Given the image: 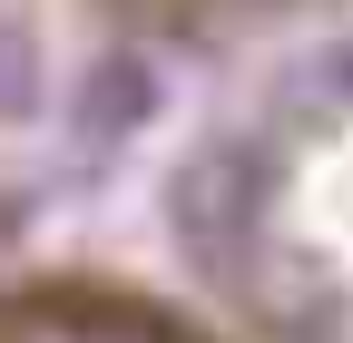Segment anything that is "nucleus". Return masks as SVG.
Returning a JSON list of instances; mask_svg holds the SVG:
<instances>
[{
  "instance_id": "nucleus-1",
  "label": "nucleus",
  "mask_w": 353,
  "mask_h": 343,
  "mask_svg": "<svg viewBox=\"0 0 353 343\" xmlns=\"http://www.w3.org/2000/svg\"><path fill=\"white\" fill-rule=\"evenodd\" d=\"M79 118H88V138H99V147H118L128 127L157 118V79H148L138 59H99V69H88V89H79Z\"/></svg>"
},
{
  "instance_id": "nucleus-2",
  "label": "nucleus",
  "mask_w": 353,
  "mask_h": 343,
  "mask_svg": "<svg viewBox=\"0 0 353 343\" xmlns=\"http://www.w3.org/2000/svg\"><path fill=\"white\" fill-rule=\"evenodd\" d=\"M30 108H39V50L0 30V118H30Z\"/></svg>"
}]
</instances>
